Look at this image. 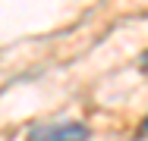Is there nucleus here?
I'll list each match as a JSON object with an SVG mask.
<instances>
[{
    "label": "nucleus",
    "mask_w": 148,
    "mask_h": 141,
    "mask_svg": "<svg viewBox=\"0 0 148 141\" xmlns=\"http://www.w3.org/2000/svg\"><path fill=\"white\" fill-rule=\"evenodd\" d=\"M142 69H148V50L142 54Z\"/></svg>",
    "instance_id": "7ed1b4c3"
},
{
    "label": "nucleus",
    "mask_w": 148,
    "mask_h": 141,
    "mask_svg": "<svg viewBox=\"0 0 148 141\" xmlns=\"http://www.w3.org/2000/svg\"><path fill=\"white\" fill-rule=\"evenodd\" d=\"M91 129L85 122H76V119H66V122H38L32 125L25 141H88Z\"/></svg>",
    "instance_id": "f257e3e1"
},
{
    "label": "nucleus",
    "mask_w": 148,
    "mask_h": 141,
    "mask_svg": "<svg viewBox=\"0 0 148 141\" xmlns=\"http://www.w3.org/2000/svg\"><path fill=\"white\" fill-rule=\"evenodd\" d=\"M145 135H148V116L139 122V132H136V138H145Z\"/></svg>",
    "instance_id": "f03ea898"
}]
</instances>
